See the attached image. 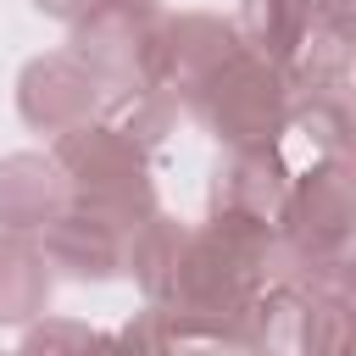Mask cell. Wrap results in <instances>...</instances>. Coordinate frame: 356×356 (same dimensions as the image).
<instances>
[{"instance_id":"1","label":"cell","mask_w":356,"mask_h":356,"mask_svg":"<svg viewBox=\"0 0 356 356\" xmlns=\"http://www.w3.org/2000/svg\"><path fill=\"white\" fill-rule=\"evenodd\" d=\"M189 100L217 128V139H228L234 150L267 145L284 128V72L256 61V56H245V50H234Z\"/></svg>"},{"instance_id":"2","label":"cell","mask_w":356,"mask_h":356,"mask_svg":"<svg viewBox=\"0 0 356 356\" xmlns=\"http://www.w3.org/2000/svg\"><path fill=\"white\" fill-rule=\"evenodd\" d=\"M156 33L161 17L150 0H100L78 17V61H89L95 78H145L150 89Z\"/></svg>"},{"instance_id":"3","label":"cell","mask_w":356,"mask_h":356,"mask_svg":"<svg viewBox=\"0 0 356 356\" xmlns=\"http://www.w3.org/2000/svg\"><path fill=\"white\" fill-rule=\"evenodd\" d=\"M278 222L295 234L300 256L312 261H339L345 256V222H350V189H345V167H312L300 184H289Z\"/></svg>"},{"instance_id":"4","label":"cell","mask_w":356,"mask_h":356,"mask_svg":"<svg viewBox=\"0 0 356 356\" xmlns=\"http://www.w3.org/2000/svg\"><path fill=\"white\" fill-rule=\"evenodd\" d=\"M95 89H100V78L78 56L33 61L22 72V117L33 128H78V122H89Z\"/></svg>"},{"instance_id":"5","label":"cell","mask_w":356,"mask_h":356,"mask_svg":"<svg viewBox=\"0 0 356 356\" xmlns=\"http://www.w3.org/2000/svg\"><path fill=\"white\" fill-rule=\"evenodd\" d=\"M72 195L56 161L44 156H11L0 167V222L6 228H50L56 217H67Z\"/></svg>"},{"instance_id":"6","label":"cell","mask_w":356,"mask_h":356,"mask_svg":"<svg viewBox=\"0 0 356 356\" xmlns=\"http://www.w3.org/2000/svg\"><path fill=\"white\" fill-rule=\"evenodd\" d=\"M50 256L39 245H28L22 234L0 239V323H22L44 306L50 295Z\"/></svg>"},{"instance_id":"7","label":"cell","mask_w":356,"mask_h":356,"mask_svg":"<svg viewBox=\"0 0 356 356\" xmlns=\"http://www.w3.org/2000/svg\"><path fill=\"white\" fill-rule=\"evenodd\" d=\"M44 11H56V17H83L89 6H100V0H39Z\"/></svg>"}]
</instances>
